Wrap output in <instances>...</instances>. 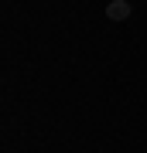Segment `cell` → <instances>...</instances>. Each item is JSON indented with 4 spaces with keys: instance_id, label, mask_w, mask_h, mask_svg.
Instances as JSON below:
<instances>
[{
    "instance_id": "obj_1",
    "label": "cell",
    "mask_w": 147,
    "mask_h": 153,
    "mask_svg": "<svg viewBox=\"0 0 147 153\" xmlns=\"http://www.w3.org/2000/svg\"><path fill=\"white\" fill-rule=\"evenodd\" d=\"M106 17H113V21H123V17H130V7H127V0H113V4L106 7Z\"/></svg>"
}]
</instances>
